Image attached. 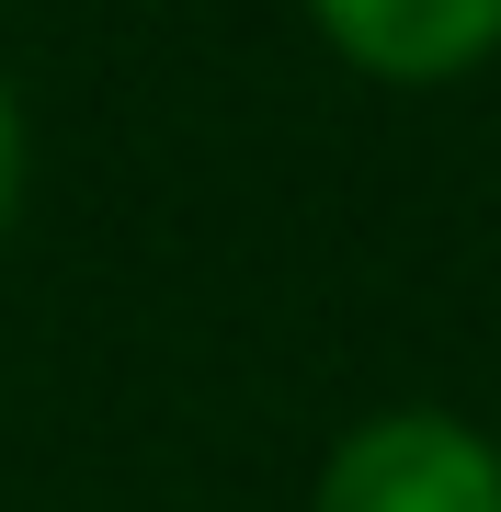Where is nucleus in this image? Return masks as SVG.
<instances>
[{
  "label": "nucleus",
  "instance_id": "obj_1",
  "mask_svg": "<svg viewBox=\"0 0 501 512\" xmlns=\"http://www.w3.org/2000/svg\"><path fill=\"white\" fill-rule=\"evenodd\" d=\"M319 512H501V456L445 410H388L319 467Z\"/></svg>",
  "mask_w": 501,
  "mask_h": 512
},
{
  "label": "nucleus",
  "instance_id": "obj_2",
  "mask_svg": "<svg viewBox=\"0 0 501 512\" xmlns=\"http://www.w3.org/2000/svg\"><path fill=\"white\" fill-rule=\"evenodd\" d=\"M319 35L376 80H456L501 46V0H319Z\"/></svg>",
  "mask_w": 501,
  "mask_h": 512
},
{
  "label": "nucleus",
  "instance_id": "obj_3",
  "mask_svg": "<svg viewBox=\"0 0 501 512\" xmlns=\"http://www.w3.org/2000/svg\"><path fill=\"white\" fill-rule=\"evenodd\" d=\"M12 183H23V114H12V80H0V217H12Z\"/></svg>",
  "mask_w": 501,
  "mask_h": 512
}]
</instances>
